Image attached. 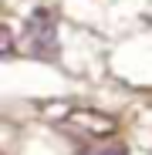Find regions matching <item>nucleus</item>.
I'll return each instance as SVG.
<instances>
[{"instance_id": "f257e3e1", "label": "nucleus", "mask_w": 152, "mask_h": 155, "mask_svg": "<svg viewBox=\"0 0 152 155\" xmlns=\"http://www.w3.org/2000/svg\"><path fill=\"white\" fill-rule=\"evenodd\" d=\"M20 47L37 61H58V17L47 7H37L24 20V41Z\"/></svg>"}, {"instance_id": "f03ea898", "label": "nucleus", "mask_w": 152, "mask_h": 155, "mask_svg": "<svg viewBox=\"0 0 152 155\" xmlns=\"http://www.w3.org/2000/svg\"><path fill=\"white\" fill-rule=\"evenodd\" d=\"M64 121H68V125H74V132L91 135V138H105V135H112V132H115V118L101 115V111H95V108H71Z\"/></svg>"}, {"instance_id": "7ed1b4c3", "label": "nucleus", "mask_w": 152, "mask_h": 155, "mask_svg": "<svg viewBox=\"0 0 152 155\" xmlns=\"http://www.w3.org/2000/svg\"><path fill=\"white\" fill-rule=\"evenodd\" d=\"M81 155H129V148H125V145H91Z\"/></svg>"}, {"instance_id": "20e7f679", "label": "nucleus", "mask_w": 152, "mask_h": 155, "mask_svg": "<svg viewBox=\"0 0 152 155\" xmlns=\"http://www.w3.org/2000/svg\"><path fill=\"white\" fill-rule=\"evenodd\" d=\"M0 54H4V58H10V54H14V31L7 27V24L0 27Z\"/></svg>"}]
</instances>
